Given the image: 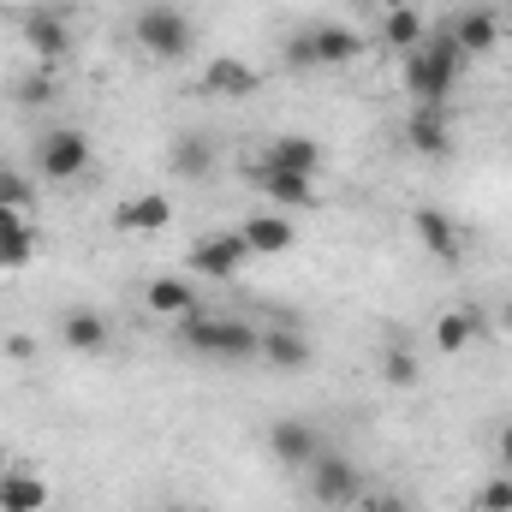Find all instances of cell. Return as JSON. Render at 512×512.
Returning a JSON list of instances; mask_svg holds the SVG:
<instances>
[{
    "label": "cell",
    "mask_w": 512,
    "mask_h": 512,
    "mask_svg": "<svg viewBox=\"0 0 512 512\" xmlns=\"http://www.w3.org/2000/svg\"><path fill=\"white\" fill-rule=\"evenodd\" d=\"M459 72H465V54L459 42L441 30V36H423L411 54H405V90L417 108H447L453 90H459Z\"/></svg>",
    "instance_id": "cell-1"
},
{
    "label": "cell",
    "mask_w": 512,
    "mask_h": 512,
    "mask_svg": "<svg viewBox=\"0 0 512 512\" xmlns=\"http://www.w3.org/2000/svg\"><path fill=\"white\" fill-rule=\"evenodd\" d=\"M179 346H191V352H203V358H221V364H245V358L262 352V334H256L251 322H239V316H209V310H197V316L179 322Z\"/></svg>",
    "instance_id": "cell-2"
},
{
    "label": "cell",
    "mask_w": 512,
    "mask_h": 512,
    "mask_svg": "<svg viewBox=\"0 0 512 512\" xmlns=\"http://www.w3.org/2000/svg\"><path fill=\"white\" fill-rule=\"evenodd\" d=\"M304 495H310V507L322 512H352L364 501V471L346 459V453H316L310 465H304Z\"/></svg>",
    "instance_id": "cell-3"
},
{
    "label": "cell",
    "mask_w": 512,
    "mask_h": 512,
    "mask_svg": "<svg viewBox=\"0 0 512 512\" xmlns=\"http://www.w3.org/2000/svg\"><path fill=\"white\" fill-rule=\"evenodd\" d=\"M131 30H137V48H143L149 60H161V66H173V60L191 54V18H185L179 6H167V0L143 6Z\"/></svg>",
    "instance_id": "cell-4"
},
{
    "label": "cell",
    "mask_w": 512,
    "mask_h": 512,
    "mask_svg": "<svg viewBox=\"0 0 512 512\" xmlns=\"http://www.w3.org/2000/svg\"><path fill=\"white\" fill-rule=\"evenodd\" d=\"M90 161H96V149H90V137H84L78 126H48L42 137H36V173L54 179V185L84 179Z\"/></svg>",
    "instance_id": "cell-5"
},
{
    "label": "cell",
    "mask_w": 512,
    "mask_h": 512,
    "mask_svg": "<svg viewBox=\"0 0 512 512\" xmlns=\"http://www.w3.org/2000/svg\"><path fill=\"white\" fill-rule=\"evenodd\" d=\"M245 185H251L256 197H268L274 209H316V203H322L316 179L286 173V167H268V161H245Z\"/></svg>",
    "instance_id": "cell-6"
},
{
    "label": "cell",
    "mask_w": 512,
    "mask_h": 512,
    "mask_svg": "<svg viewBox=\"0 0 512 512\" xmlns=\"http://www.w3.org/2000/svg\"><path fill=\"white\" fill-rule=\"evenodd\" d=\"M18 36H24V48L36 54V66H48V72L72 54V24H66L54 6H30L24 24H18Z\"/></svg>",
    "instance_id": "cell-7"
},
{
    "label": "cell",
    "mask_w": 512,
    "mask_h": 512,
    "mask_svg": "<svg viewBox=\"0 0 512 512\" xmlns=\"http://www.w3.org/2000/svg\"><path fill=\"white\" fill-rule=\"evenodd\" d=\"M262 447H268V459H274V465L304 471V465H310L328 441H322V429H316V423H304V417H280V423H268Z\"/></svg>",
    "instance_id": "cell-8"
},
{
    "label": "cell",
    "mask_w": 512,
    "mask_h": 512,
    "mask_svg": "<svg viewBox=\"0 0 512 512\" xmlns=\"http://www.w3.org/2000/svg\"><path fill=\"white\" fill-rule=\"evenodd\" d=\"M245 262H251L245 233H203V239L185 251V268H191V274H209V280H233Z\"/></svg>",
    "instance_id": "cell-9"
},
{
    "label": "cell",
    "mask_w": 512,
    "mask_h": 512,
    "mask_svg": "<svg viewBox=\"0 0 512 512\" xmlns=\"http://www.w3.org/2000/svg\"><path fill=\"white\" fill-rule=\"evenodd\" d=\"M501 30H507V24H501V12H495V6H483V0H477V6H459V12L447 18V36L459 42V54H465V60L495 54V48H501Z\"/></svg>",
    "instance_id": "cell-10"
},
{
    "label": "cell",
    "mask_w": 512,
    "mask_h": 512,
    "mask_svg": "<svg viewBox=\"0 0 512 512\" xmlns=\"http://www.w3.org/2000/svg\"><path fill=\"white\" fill-rule=\"evenodd\" d=\"M411 233H417V245L435 256V262H465V227L447 215V209H435V203H423V209H411Z\"/></svg>",
    "instance_id": "cell-11"
},
{
    "label": "cell",
    "mask_w": 512,
    "mask_h": 512,
    "mask_svg": "<svg viewBox=\"0 0 512 512\" xmlns=\"http://www.w3.org/2000/svg\"><path fill=\"white\" fill-rule=\"evenodd\" d=\"M197 90H203V96H215V102H245V96L262 90V72H256L251 60H239V54H221V60H209V66H203Z\"/></svg>",
    "instance_id": "cell-12"
},
{
    "label": "cell",
    "mask_w": 512,
    "mask_h": 512,
    "mask_svg": "<svg viewBox=\"0 0 512 512\" xmlns=\"http://www.w3.org/2000/svg\"><path fill=\"white\" fill-rule=\"evenodd\" d=\"M60 346L78 352V358H108L114 352V328L102 310H66L60 316Z\"/></svg>",
    "instance_id": "cell-13"
},
{
    "label": "cell",
    "mask_w": 512,
    "mask_h": 512,
    "mask_svg": "<svg viewBox=\"0 0 512 512\" xmlns=\"http://www.w3.org/2000/svg\"><path fill=\"white\" fill-rule=\"evenodd\" d=\"M405 143H411L423 161H447V155H453L447 108H411V114H405Z\"/></svg>",
    "instance_id": "cell-14"
},
{
    "label": "cell",
    "mask_w": 512,
    "mask_h": 512,
    "mask_svg": "<svg viewBox=\"0 0 512 512\" xmlns=\"http://www.w3.org/2000/svg\"><path fill=\"white\" fill-rule=\"evenodd\" d=\"M143 304L155 310V316H197L203 310V292H197V280H185V274H161V280H149L143 286Z\"/></svg>",
    "instance_id": "cell-15"
},
{
    "label": "cell",
    "mask_w": 512,
    "mask_h": 512,
    "mask_svg": "<svg viewBox=\"0 0 512 512\" xmlns=\"http://www.w3.org/2000/svg\"><path fill=\"white\" fill-rule=\"evenodd\" d=\"M310 36H316V66L322 72H340V66H352V60H364V36L352 30V24H310Z\"/></svg>",
    "instance_id": "cell-16"
},
{
    "label": "cell",
    "mask_w": 512,
    "mask_h": 512,
    "mask_svg": "<svg viewBox=\"0 0 512 512\" xmlns=\"http://www.w3.org/2000/svg\"><path fill=\"white\" fill-rule=\"evenodd\" d=\"M256 161H268V167H286V173H304V179H316L322 173V143L316 137H304V131H286V137H274Z\"/></svg>",
    "instance_id": "cell-17"
},
{
    "label": "cell",
    "mask_w": 512,
    "mask_h": 512,
    "mask_svg": "<svg viewBox=\"0 0 512 512\" xmlns=\"http://www.w3.org/2000/svg\"><path fill=\"white\" fill-rule=\"evenodd\" d=\"M256 358L292 376V370H310L316 346H310V334H298V328H262V352H256Z\"/></svg>",
    "instance_id": "cell-18"
},
{
    "label": "cell",
    "mask_w": 512,
    "mask_h": 512,
    "mask_svg": "<svg viewBox=\"0 0 512 512\" xmlns=\"http://www.w3.org/2000/svg\"><path fill=\"white\" fill-rule=\"evenodd\" d=\"M167 221H173V203L161 191H143V197L114 203V233H161Z\"/></svg>",
    "instance_id": "cell-19"
},
{
    "label": "cell",
    "mask_w": 512,
    "mask_h": 512,
    "mask_svg": "<svg viewBox=\"0 0 512 512\" xmlns=\"http://www.w3.org/2000/svg\"><path fill=\"white\" fill-rule=\"evenodd\" d=\"M245 233V245H251V256H286L292 245H298V227L286 221V215H274V209H256L251 221L239 227Z\"/></svg>",
    "instance_id": "cell-20"
},
{
    "label": "cell",
    "mask_w": 512,
    "mask_h": 512,
    "mask_svg": "<svg viewBox=\"0 0 512 512\" xmlns=\"http://www.w3.org/2000/svg\"><path fill=\"white\" fill-rule=\"evenodd\" d=\"M30 262H36V227H30V215L0 209V274L30 268Z\"/></svg>",
    "instance_id": "cell-21"
},
{
    "label": "cell",
    "mask_w": 512,
    "mask_h": 512,
    "mask_svg": "<svg viewBox=\"0 0 512 512\" xmlns=\"http://www.w3.org/2000/svg\"><path fill=\"white\" fill-rule=\"evenodd\" d=\"M167 167H173L179 179H203V173L215 167V137H209V131H179V137L167 143Z\"/></svg>",
    "instance_id": "cell-22"
},
{
    "label": "cell",
    "mask_w": 512,
    "mask_h": 512,
    "mask_svg": "<svg viewBox=\"0 0 512 512\" xmlns=\"http://www.w3.org/2000/svg\"><path fill=\"white\" fill-rule=\"evenodd\" d=\"M48 507V477L36 471H6L0 477V512H42Z\"/></svg>",
    "instance_id": "cell-23"
},
{
    "label": "cell",
    "mask_w": 512,
    "mask_h": 512,
    "mask_svg": "<svg viewBox=\"0 0 512 512\" xmlns=\"http://www.w3.org/2000/svg\"><path fill=\"white\" fill-rule=\"evenodd\" d=\"M382 42L393 48V54H411V48L423 42V12H417V6H387Z\"/></svg>",
    "instance_id": "cell-24"
},
{
    "label": "cell",
    "mask_w": 512,
    "mask_h": 512,
    "mask_svg": "<svg viewBox=\"0 0 512 512\" xmlns=\"http://www.w3.org/2000/svg\"><path fill=\"white\" fill-rule=\"evenodd\" d=\"M471 340H477V316H471V310H447V316L435 322V352L459 358V352H471Z\"/></svg>",
    "instance_id": "cell-25"
},
{
    "label": "cell",
    "mask_w": 512,
    "mask_h": 512,
    "mask_svg": "<svg viewBox=\"0 0 512 512\" xmlns=\"http://www.w3.org/2000/svg\"><path fill=\"white\" fill-rule=\"evenodd\" d=\"M382 382L387 387H417V382H423V364H417V352H411V346H387V352H382Z\"/></svg>",
    "instance_id": "cell-26"
},
{
    "label": "cell",
    "mask_w": 512,
    "mask_h": 512,
    "mask_svg": "<svg viewBox=\"0 0 512 512\" xmlns=\"http://www.w3.org/2000/svg\"><path fill=\"white\" fill-rule=\"evenodd\" d=\"M0 209H18V215L36 209V185H30L18 167H0Z\"/></svg>",
    "instance_id": "cell-27"
},
{
    "label": "cell",
    "mask_w": 512,
    "mask_h": 512,
    "mask_svg": "<svg viewBox=\"0 0 512 512\" xmlns=\"http://www.w3.org/2000/svg\"><path fill=\"white\" fill-rule=\"evenodd\" d=\"M471 512H512V471L489 477V483L471 495Z\"/></svg>",
    "instance_id": "cell-28"
},
{
    "label": "cell",
    "mask_w": 512,
    "mask_h": 512,
    "mask_svg": "<svg viewBox=\"0 0 512 512\" xmlns=\"http://www.w3.org/2000/svg\"><path fill=\"white\" fill-rule=\"evenodd\" d=\"M286 66H292V72H322V66H316V36H310V30L286 36Z\"/></svg>",
    "instance_id": "cell-29"
},
{
    "label": "cell",
    "mask_w": 512,
    "mask_h": 512,
    "mask_svg": "<svg viewBox=\"0 0 512 512\" xmlns=\"http://www.w3.org/2000/svg\"><path fill=\"white\" fill-rule=\"evenodd\" d=\"M18 102H24V108H42V102H48V66H36L30 78H18Z\"/></svg>",
    "instance_id": "cell-30"
},
{
    "label": "cell",
    "mask_w": 512,
    "mask_h": 512,
    "mask_svg": "<svg viewBox=\"0 0 512 512\" xmlns=\"http://www.w3.org/2000/svg\"><path fill=\"white\" fill-rule=\"evenodd\" d=\"M495 459H501V471H512V417L495 429Z\"/></svg>",
    "instance_id": "cell-31"
},
{
    "label": "cell",
    "mask_w": 512,
    "mask_h": 512,
    "mask_svg": "<svg viewBox=\"0 0 512 512\" xmlns=\"http://www.w3.org/2000/svg\"><path fill=\"white\" fill-rule=\"evenodd\" d=\"M358 507L364 512H405V501H393V495H364Z\"/></svg>",
    "instance_id": "cell-32"
},
{
    "label": "cell",
    "mask_w": 512,
    "mask_h": 512,
    "mask_svg": "<svg viewBox=\"0 0 512 512\" xmlns=\"http://www.w3.org/2000/svg\"><path fill=\"white\" fill-rule=\"evenodd\" d=\"M161 512H209V507H179V501H167Z\"/></svg>",
    "instance_id": "cell-33"
},
{
    "label": "cell",
    "mask_w": 512,
    "mask_h": 512,
    "mask_svg": "<svg viewBox=\"0 0 512 512\" xmlns=\"http://www.w3.org/2000/svg\"><path fill=\"white\" fill-rule=\"evenodd\" d=\"M501 24H512V0H507V6H501Z\"/></svg>",
    "instance_id": "cell-34"
},
{
    "label": "cell",
    "mask_w": 512,
    "mask_h": 512,
    "mask_svg": "<svg viewBox=\"0 0 512 512\" xmlns=\"http://www.w3.org/2000/svg\"><path fill=\"white\" fill-rule=\"evenodd\" d=\"M6 471H12V465H6V447H0V477H6Z\"/></svg>",
    "instance_id": "cell-35"
},
{
    "label": "cell",
    "mask_w": 512,
    "mask_h": 512,
    "mask_svg": "<svg viewBox=\"0 0 512 512\" xmlns=\"http://www.w3.org/2000/svg\"><path fill=\"white\" fill-rule=\"evenodd\" d=\"M501 316H507V328H512V298H507V310H501Z\"/></svg>",
    "instance_id": "cell-36"
}]
</instances>
